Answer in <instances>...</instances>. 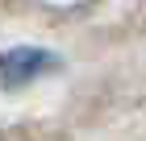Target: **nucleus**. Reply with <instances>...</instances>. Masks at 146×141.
I'll return each instance as SVG.
<instances>
[{"label": "nucleus", "mask_w": 146, "mask_h": 141, "mask_svg": "<svg viewBox=\"0 0 146 141\" xmlns=\"http://www.w3.org/2000/svg\"><path fill=\"white\" fill-rule=\"evenodd\" d=\"M50 66H54V54L34 50V46H17V50H4V54H0V83L4 87L29 83V79H38L42 71H50Z\"/></svg>", "instance_id": "1"}]
</instances>
